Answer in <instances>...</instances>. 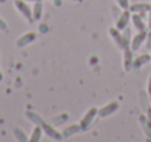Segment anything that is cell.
<instances>
[{
    "label": "cell",
    "instance_id": "5bb4252c",
    "mask_svg": "<svg viewBox=\"0 0 151 142\" xmlns=\"http://www.w3.org/2000/svg\"><path fill=\"white\" fill-rule=\"evenodd\" d=\"M43 1L41 0H38V1H34V4H32V18H34V21H40L41 18H43Z\"/></svg>",
    "mask_w": 151,
    "mask_h": 142
},
{
    "label": "cell",
    "instance_id": "f1b7e54d",
    "mask_svg": "<svg viewBox=\"0 0 151 142\" xmlns=\"http://www.w3.org/2000/svg\"><path fill=\"white\" fill-rule=\"evenodd\" d=\"M53 1H54V3H56V4H60V3H62V1H60V0H53Z\"/></svg>",
    "mask_w": 151,
    "mask_h": 142
},
{
    "label": "cell",
    "instance_id": "3957f363",
    "mask_svg": "<svg viewBox=\"0 0 151 142\" xmlns=\"http://www.w3.org/2000/svg\"><path fill=\"white\" fill-rule=\"evenodd\" d=\"M131 18H132V15H131V10L129 9H123V12L116 18V28L117 29H125L128 25H129V21H131Z\"/></svg>",
    "mask_w": 151,
    "mask_h": 142
},
{
    "label": "cell",
    "instance_id": "1f68e13d",
    "mask_svg": "<svg viewBox=\"0 0 151 142\" xmlns=\"http://www.w3.org/2000/svg\"><path fill=\"white\" fill-rule=\"evenodd\" d=\"M73 1H81V0H73Z\"/></svg>",
    "mask_w": 151,
    "mask_h": 142
},
{
    "label": "cell",
    "instance_id": "5b68a950",
    "mask_svg": "<svg viewBox=\"0 0 151 142\" xmlns=\"http://www.w3.org/2000/svg\"><path fill=\"white\" fill-rule=\"evenodd\" d=\"M117 110H119V101H110L106 105H103L101 108H99V116L100 117H107V116H111Z\"/></svg>",
    "mask_w": 151,
    "mask_h": 142
},
{
    "label": "cell",
    "instance_id": "6da1fadb",
    "mask_svg": "<svg viewBox=\"0 0 151 142\" xmlns=\"http://www.w3.org/2000/svg\"><path fill=\"white\" fill-rule=\"evenodd\" d=\"M97 116H99V108L97 107H91L85 114H84V117L81 119V122H79V126H81V131H88L90 128H91V125L94 123V120L97 119Z\"/></svg>",
    "mask_w": 151,
    "mask_h": 142
},
{
    "label": "cell",
    "instance_id": "e0dca14e",
    "mask_svg": "<svg viewBox=\"0 0 151 142\" xmlns=\"http://www.w3.org/2000/svg\"><path fill=\"white\" fill-rule=\"evenodd\" d=\"M43 133H44L43 128H41L40 125H35V128L32 129V133H31V136H29V142H38L41 139Z\"/></svg>",
    "mask_w": 151,
    "mask_h": 142
},
{
    "label": "cell",
    "instance_id": "277c9868",
    "mask_svg": "<svg viewBox=\"0 0 151 142\" xmlns=\"http://www.w3.org/2000/svg\"><path fill=\"white\" fill-rule=\"evenodd\" d=\"M41 128H43L44 133H46L49 138H51L53 141H62V139H63V135H62L59 131H56V129H54V126H53L51 123L44 122V123L41 125Z\"/></svg>",
    "mask_w": 151,
    "mask_h": 142
},
{
    "label": "cell",
    "instance_id": "d4e9b609",
    "mask_svg": "<svg viewBox=\"0 0 151 142\" xmlns=\"http://www.w3.org/2000/svg\"><path fill=\"white\" fill-rule=\"evenodd\" d=\"M145 117H147V120H148V123L151 125V107L145 111Z\"/></svg>",
    "mask_w": 151,
    "mask_h": 142
},
{
    "label": "cell",
    "instance_id": "ba28073f",
    "mask_svg": "<svg viewBox=\"0 0 151 142\" xmlns=\"http://www.w3.org/2000/svg\"><path fill=\"white\" fill-rule=\"evenodd\" d=\"M35 40H37V34L35 32H27V34L21 35L16 40V47L24 48V47H27L28 44H31L32 41H35Z\"/></svg>",
    "mask_w": 151,
    "mask_h": 142
},
{
    "label": "cell",
    "instance_id": "7c38bea8",
    "mask_svg": "<svg viewBox=\"0 0 151 142\" xmlns=\"http://www.w3.org/2000/svg\"><path fill=\"white\" fill-rule=\"evenodd\" d=\"M79 132H81L79 123H72V125H69V126H66V128L63 129L62 135H63V139H66V138H70L72 135H76V133H79Z\"/></svg>",
    "mask_w": 151,
    "mask_h": 142
},
{
    "label": "cell",
    "instance_id": "9a60e30c",
    "mask_svg": "<svg viewBox=\"0 0 151 142\" xmlns=\"http://www.w3.org/2000/svg\"><path fill=\"white\" fill-rule=\"evenodd\" d=\"M139 123H141V128H142L145 136H147L148 139H151V125L148 123L145 114H141V116H139Z\"/></svg>",
    "mask_w": 151,
    "mask_h": 142
},
{
    "label": "cell",
    "instance_id": "8992f818",
    "mask_svg": "<svg viewBox=\"0 0 151 142\" xmlns=\"http://www.w3.org/2000/svg\"><path fill=\"white\" fill-rule=\"evenodd\" d=\"M147 32H148V29H145V31H138V34L131 40V48H132L134 51H138V50L141 48V46L145 43Z\"/></svg>",
    "mask_w": 151,
    "mask_h": 142
},
{
    "label": "cell",
    "instance_id": "4316f807",
    "mask_svg": "<svg viewBox=\"0 0 151 142\" xmlns=\"http://www.w3.org/2000/svg\"><path fill=\"white\" fill-rule=\"evenodd\" d=\"M40 31H41V32H47V27H46V25H41Z\"/></svg>",
    "mask_w": 151,
    "mask_h": 142
},
{
    "label": "cell",
    "instance_id": "4dcf8cb0",
    "mask_svg": "<svg viewBox=\"0 0 151 142\" xmlns=\"http://www.w3.org/2000/svg\"><path fill=\"white\" fill-rule=\"evenodd\" d=\"M4 1H6V0H0V3H4Z\"/></svg>",
    "mask_w": 151,
    "mask_h": 142
},
{
    "label": "cell",
    "instance_id": "83f0119b",
    "mask_svg": "<svg viewBox=\"0 0 151 142\" xmlns=\"http://www.w3.org/2000/svg\"><path fill=\"white\" fill-rule=\"evenodd\" d=\"M3 81V73H1V67H0V82Z\"/></svg>",
    "mask_w": 151,
    "mask_h": 142
},
{
    "label": "cell",
    "instance_id": "7a4b0ae2",
    "mask_svg": "<svg viewBox=\"0 0 151 142\" xmlns=\"http://www.w3.org/2000/svg\"><path fill=\"white\" fill-rule=\"evenodd\" d=\"M15 6H16V9L19 10V13H21L28 22H34L32 7L28 6V1H25V0H15Z\"/></svg>",
    "mask_w": 151,
    "mask_h": 142
},
{
    "label": "cell",
    "instance_id": "cb8c5ba5",
    "mask_svg": "<svg viewBox=\"0 0 151 142\" xmlns=\"http://www.w3.org/2000/svg\"><path fill=\"white\" fill-rule=\"evenodd\" d=\"M145 47L147 50H151V29L147 32V38H145Z\"/></svg>",
    "mask_w": 151,
    "mask_h": 142
},
{
    "label": "cell",
    "instance_id": "484cf974",
    "mask_svg": "<svg viewBox=\"0 0 151 142\" xmlns=\"http://www.w3.org/2000/svg\"><path fill=\"white\" fill-rule=\"evenodd\" d=\"M147 93L151 97V75H150V78H148V84H147Z\"/></svg>",
    "mask_w": 151,
    "mask_h": 142
},
{
    "label": "cell",
    "instance_id": "f546056e",
    "mask_svg": "<svg viewBox=\"0 0 151 142\" xmlns=\"http://www.w3.org/2000/svg\"><path fill=\"white\" fill-rule=\"evenodd\" d=\"M25 1H32L34 3V1H38V0H25Z\"/></svg>",
    "mask_w": 151,
    "mask_h": 142
},
{
    "label": "cell",
    "instance_id": "8fae6325",
    "mask_svg": "<svg viewBox=\"0 0 151 142\" xmlns=\"http://www.w3.org/2000/svg\"><path fill=\"white\" fill-rule=\"evenodd\" d=\"M150 9H151V4H148V3H135V4L129 6V10L132 13H141L144 16H145V13L150 12Z\"/></svg>",
    "mask_w": 151,
    "mask_h": 142
},
{
    "label": "cell",
    "instance_id": "603a6c76",
    "mask_svg": "<svg viewBox=\"0 0 151 142\" xmlns=\"http://www.w3.org/2000/svg\"><path fill=\"white\" fill-rule=\"evenodd\" d=\"M0 31H3V32H7V24H6V21L0 16Z\"/></svg>",
    "mask_w": 151,
    "mask_h": 142
},
{
    "label": "cell",
    "instance_id": "7402d4cb",
    "mask_svg": "<svg viewBox=\"0 0 151 142\" xmlns=\"http://www.w3.org/2000/svg\"><path fill=\"white\" fill-rule=\"evenodd\" d=\"M116 3L119 4L120 9H129V0H116Z\"/></svg>",
    "mask_w": 151,
    "mask_h": 142
},
{
    "label": "cell",
    "instance_id": "4fadbf2b",
    "mask_svg": "<svg viewBox=\"0 0 151 142\" xmlns=\"http://www.w3.org/2000/svg\"><path fill=\"white\" fill-rule=\"evenodd\" d=\"M151 62V54L150 53H144V54H139L137 59H134V67L135 69H139L142 67L144 65L150 63Z\"/></svg>",
    "mask_w": 151,
    "mask_h": 142
},
{
    "label": "cell",
    "instance_id": "ffe728a7",
    "mask_svg": "<svg viewBox=\"0 0 151 142\" xmlns=\"http://www.w3.org/2000/svg\"><path fill=\"white\" fill-rule=\"evenodd\" d=\"M122 35H123V41H125V48L131 47V28H125L122 29Z\"/></svg>",
    "mask_w": 151,
    "mask_h": 142
},
{
    "label": "cell",
    "instance_id": "ac0fdd59",
    "mask_svg": "<svg viewBox=\"0 0 151 142\" xmlns=\"http://www.w3.org/2000/svg\"><path fill=\"white\" fill-rule=\"evenodd\" d=\"M139 104H141L144 113L151 107L150 103H148V93H147V91H141V93H139Z\"/></svg>",
    "mask_w": 151,
    "mask_h": 142
},
{
    "label": "cell",
    "instance_id": "d6986e66",
    "mask_svg": "<svg viewBox=\"0 0 151 142\" xmlns=\"http://www.w3.org/2000/svg\"><path fill=\"white\" fill-rule=\"evenodd\" d=\"M13 135H15V138H16L19 142L29 141V136H27V133H25L21 128H15V129H13Z\"/></svg>",
    "mask_w": 151,
    "mask_h": 142
},
{
    "label": "cell",
    "instance_id": "52a82bcc",
    "mask_svg": "<svg viewBox=\"0 0 151 142\" xmlns=\"http://www.w3.org/2000/svg\"><path fill=\"white\" fill-rule=\"evenodd\" d=\"M134 67V50L131 47L123 48V69L129 72Z\"/></svg>",
    "mask_w": 151,
    "mask_h": 142
},
{
    "label": "cell",
    "instance_id": "30bf717a",
    "mask_svg": "<svg viewBox=\"0 0 151 142\" xmlns=\"http://www.w3.org/2000/svg\"><path fill=\"white\" fill-rule=\"evenodd\" d=\"M132 24L138 31H145L147 29V24L144 21V15L141 13H132Z\"/></svg>",
    "mask_w": 151,
    "mask_h": 142
},
{
    "label": "cell",
    "instance_id": "2e32d148",
    "mask_svg": "<svg viewBox=\"0 0 151 142\" xmlns=\"http://www.w3.org/2000/svg\"><path fill=\"white\" fill-rule=\"evenodd\" d=\"M25 116H27V117H28V119H29L32 123H35V125H40V126H41V125L46 122V120H44V119H43L40 114H37L35 111H31V110L25 111Z\"/></svg>",
    "mask_w": 151,
    "mask_h": 142
},
{
    "label": "cell",
    "instance_id": "9c48e42d",
    "mask_svg": "<svg viewBox=\"0 0 151 142\" xmlns=\"http://www.w3.org/2000/svg\"><path fill=\"white\" fill-rule=\"evenodd\" d=\"M109 32H110L111 38L114 40L116 46H117V47L120 48V50H123V48H125V41H123V35H122L120 29H117L116 27H111V28L109 29Z\"/></svg>",
    "mask_w": 151,
    "mask_h": 142
},
{
    "label": "cell",
    "instance_id": "44dd1931",
    "mask_svg": "<svg viewBox=\"0 0 151 142\" xmlns=\"http://www.w3.org/2000/svg\"><path fill=\"white\" fill-rule=\"evenodd\" d=\"M65 120H68V114H62V116H57V117H53L51 119V125H62Z\"/></svg>",
    "mask_w": 151,
    "mask_h": 142
}]
</instances>
